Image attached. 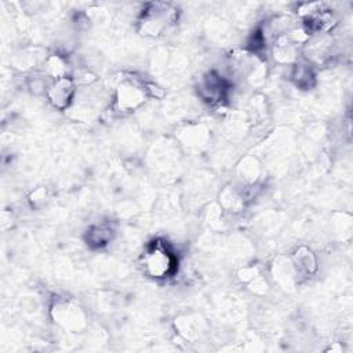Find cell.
<instances>
[{"label": "cell", "instance_id": "4", "mask_svg": "<svg viewBox=\"0 0 353 353\" xmlns=\"http://www.w3.org/2000/svg\"><path fill=\"white\" fill-rule=\"evenodd\" d=\"M148 95L146 92V87L143 84H138L135 80L128 79L124 80L117 91V108L120 110L128 112L132 110L135 108H138L143 101L145 97Z\"/></svg>", "mask_w": 353, "mask_h": 353}, {"label": "cell", "instance_id": "3", "mask_svg": "<svg viewBox=\"0 0 353 353\" xmlns=\"http://www.w3.org/2000/svg\"><path fill=\"white\" fill-rule=\"evenodd\" d=\"M76 81L70 76H63L59 79H54L48 85H47V98L50 103L58 109V110H65L70 106L73 102L74 94H76Z\"/></svg>", "mask_w": 353, "mask_h": 353}, {"label": "cell", "instance_id": "5", "mask_svg": "<svg viewBox=\"0 0 353 353\" xmlns=\"http://www.w3.org/2000/svg\"><path fill=\"white\" fill-rule=\"evenodd\" d=\"M228 88V83L221 74L210 72L199 83V95L210 103H218L225 98Z\"/></svg>", "mask_w": 353, "mask_h": 353}, {"label": "cell", "instance_id": "7", "mask_svg": "<svg viewBox=\"0 0 353 353\" xmlns=\"http://www.w3.org/2000/svg\"><path fill=\"white\" fill-rule=\"evenodd\" d=\"M292 266L296 273L313 274L317 270V259L309 248L299 247L292 256Z\"/></svg>", "mask_w": 353, "mask_h": 353}, {"label": "cell", "instance_id": "1", "mask_svg": "<svg viewBox=\"0 0 353 353\" xmlns=\"http://www.w3.org/2000/svg\"><path fill=\"white\" fill-rule=\"evenodd\" d=\"M141 265L146 276L163 280L176 272L178 258L167 243L154 240L145 248L141 256Z\"/></svg>", "mask_w": 353, "mask_h": 353}, {"label": "cell", "instance_id": "9", "mask_svg": "<svg viewBox=\"0 0 353 353\" xmlns=\"http://www.w3.org/2000/svg\"><path fill=\"white\" fill-rule=\"evenodd\" d=\"M46 69H47V73L50 76H52V79H59V77L68 76L66 74L68 65H66V61L61 55L48 57L46 61Z\"/></svg>", "mask_w": 353, "mask_h": 353}, {"label": "cell", "instance_id": "8", "mask_svg": "<svg viewBox=\"0 0 353 353\" xmlns=\"http://www.w3.org/2000/svg\"><path fill=\"white\" fill-rule=\"evenodd\" d=\"M291 77L295 81V84L301 88H309L313 85L314 81V73L310 65L307 63H296L292 69Z\"/></svg>", "mask_w": 353, "mask_h": 353}, {"label": "cell", "instance_id": "6", "mask_svg": "<svg viewBox=\"0 0 353 353\" xmlns=\"http://www.w3.org/2000/svg\"><path fill=\"white\" fill-rule=\"evenodd\" d=\"M114 236V230L109 223H97L88 228L85 232V241L92 248H101L108 245Z\"/></svg>", "mask_w": 353, "mask_h": 353}, {"label": "cell", "instance_id": "2", "mask_svg": "<svg viewBox=\"0 0 353 353\" xmlns=\"http://www.w3.org/2000/svg\"><path fill=\"white\" fill-rule=\"evenodd\" d=\"M178 11L168 3H150L143 8L139 19V30L145 36H160L176 21Z\"/></svg>", "mask_w": 353, "mask_h": 353}]
</instances>
